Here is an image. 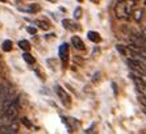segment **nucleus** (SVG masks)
Segmentation results:
<instances>
[{
	"label": "nucleus",
	"instance_id": "obj_17",
	"mask_svg": "<svg viewBox=\"0 0 146 134\" xmlns=\"http://www.w3.org/2000/svg\"><path fill=\"white\" fill-rule=\"evenodd\" d=\"M48 1H51V3H55V1H57V0H48Z\"/></svg>",
	"mask_w": 146,
	"mask_h": 134
},
{
	"label": "nucleus",
	"instance_id": "obj_6",
	"mask_svg": "<svg viewBox=\"0 0 146 134\" xmlns=\"http://www.w3.org/2000/svg\"><path fill=\"white\" fill-rule=\"evenodd\" d=\"M88 40L92 41V42H95V44H99L100 41H102V37H100V34L98 33V32H94V30H91V32H88Z\"/></svg>",
	"mask_w": 146,
	"mask_h": 134
},
{
	"label": "nucleus",
	"instance_id": "obj_19",
	"mask_svg": "<svg viewBox=\"0 0 146 134\" xmlns=\"http://www.w3.org/2000/svg\"><path fill=\"white\" fill-rule=\"evenodd\" d=\"M78 1H82V0H78Z\"/></svg>",
	"mask_w": 146,
	"mask_h": 134
},
{
	"label": "nucleus",
	"instance_id": "obj_4",
	"mask_svg": "<svg viewBox=\"0 0 146 134\" xmlns=\"http://www.w3.org/2000/svg\"><path fill=\"white\" fill-rule=\"evenodd\" d=\"M58 55H59V58L62 59V62L63 63H67V59H68V45L67 44H62L61 46H59V49H58Z\"/></svg>",
	"mask_w": 146,
	"mask_h": 134
},
{
	"label": "nucleus",
	"instance_id": "obj_15",
	"mask_svg": "<svg viewBox=\"0 0 146 134\" xmlns=\"http://www.w3.org/2000/svg\"><path fill=\"white\" fill-rule=\"evenodd\" d=\"M80 16H82V11H80V8H76V9H75V12H74V17H75V19H79Z\"/></svg>",
	"mask_w": 146,
	"mask_h": 134
},
{
	"label": "nucleus",
	"instance_id": "obj_10",
	"mask_svg": "<svg viewBox=\"0 0 146 134\" xmlns=\"http://www.w3.org/2000/svg\"><path fill=\"white\" fill-rule=\"evenodd\" d=\"M12 46H13V44H12V41H9V40H7V41H4L3 42V50L4 51H11L12 50Z\"/></svg>",
	"mask_w": 146,
	"mask_h": 134
},
{
	"label": "nucleus",
	"instance_id": "obj_9",
	"mask_svg": "<svg viewBox=\"0 0 146 134\" xmlns=\"http://www.w3.org/2000/svg\"><path fill=\"white\" fill-rule=\"evenodd\" d=\"M23 58H24V60L27 62V63H29V64H33L36 60H34V58H33V55L32 54H29L27 51V53H24V55H23Z\"/></svg>",
	"mask_w": 146,
	"mask_h": 134
},
{
	"label": "nucleus",
	"instance_id": "obj_1",
	"mask_svg": "<svg viewBox=\"0 0 146 134\" xmlns=\"http://www.w3.org/2000/svg\"><path fill=\"white\" fill-rule=\"evenodd\" d=\"M136 7V0H120L115 7V15L117 19H129Z\"/></svg>",
	"mask_w": 146,
	"mask_h": 134
},
{
	"label": "nucleus",
	"instance_id": "obj_18",
	"mask_svg": "<svg viewBox=\"0 0 146 134\" xmlns=\"http://www.w3.org/2000/svg\"><path fill=\"white\" fill-rule=\"evenodd\" d=\"M0 1H4V3H5V1H7V0H0Z\"/></svg>",
	"mask_w": 146,
	"mask_h": 134
},
{
	"label": "nucleus",
	"instance_id": "obj_16",
	"mask_svg": "<svg viewBox=\"0 0 146 134\" xmlns=\"http://www.w3.org/2000/svg\"><path fill=\"white\" fill-rule=\"evenodd\" d=\"M27 30H28V33H31V34H36V32H37V30L34 29L33 27H28Z\"/></svg>",
	"mask_w": 146,
	"mask_h": 134
},
{
	"label": "nucleus",
	"instance_id": "obj_11",
	"mask_svg": "<svg viewBox=\"0 0 146 134\" xmlns=\"http://www.w3.org/2000/svg\"><path fill=\"white\" fill-rule=\"evenodd\" d=\"M19 46H20L23 50H25V51H29V49H31L29 42H28V41H25V40H21L20 42H19Z\"/></svg>",
	"mask_w": 146,
	"mask_h": 134
},
{
	"label": "nucleus",
	"instance_id": "obj_8",
	"mask_svg": "<svg viewBox=\"0 0 146 134\" xmlns=\"http://www.w3.org/2000/svg\"><path fill=\"white\" fill-rule=\"evenodd\" d=\"M132 15H133V19H134L136 21H141V19H142V15H143V9H137V11L133 9Z\"/></svg>",
	"mask_w": 146,
	"mask_h": 134
},
{
	"label": "nucleus",
	"instance_id": "obj_12",
	"mask_svg": "<svg viewBox=\"0 0 146 134\" xmlns=\"http://www.w3.org/2000/svg\"><path fill=\"white\" fill-rule=\"evenodd\" d=\"M40 9V7L38 5H36V4H31L28 8H25V9H23V11H27V12H37V11Z\"/></svg>",
	"mask_w": 146,
	"mask_h": 134
},
{
	"label": "nucleus",
	"instance_id": "obj_13",
	"mask_svg": "<svg viewBox=\"0 0 146 134\" xmlns=\"http://www.w3.org/2000/svg\"><path fill=\"white\" fill-rule=\"evenodd\" d=\"M37 24L40 25V28H42V29H45V30L50 28V24L46 23V21H44V20H38V21H37Z\"/></svg>",
	"mask_w": 146,
	"mask_h": 134
},
{
	"label": "nucleus",
	"instance_id": "obj_7",
	"mask_svg": "<svg viewBox=\"0 0 146 134\" xmlns=\"http://www.w3.org/2000/svg\"><path fill=\"white\" fill-rule=\"evenodd\" d=\"M62 24H63V27L68 30H78L79 29V27H76V24L72 23V21H70V20H67V19L62 20Z\"/></svg>",
	"mask_w": 146,
	"mask_h": 134
},
{
	"label": "nucleus",
	"instance_id": "obj_14",
	"mask_svg": "<svg viewBox=\"0 0 146 134\" xmlns=\"http://www.w3.org/2000/svg\"><path fill=\"white\" fill-rule=\"evenodd\" d=\"M21 121H23V124H24L27 127H32V122H31V121H29V120H28L27 117H24V118H23V120H21Z\"/></svg>",
	"mask_w": 146,
	"mask_h": 134
},
{
	"label": "nucleus",
	"instance_id": "obj_5",
	"mask_svg": "<svg viewBox=\"0 0 146 134\" xmlns=\"http://www.w3.org/2000/svg\"><path fill=\"white\" fill-rule=\"evenodd\" d=\"M72 42V46L75 47V49H78V50H84V42L80 40V37H76V36H74L71 40Z\"/></svg>",
	"mask_w": 146,
	"mask_h": 134
},
{
	"label": "nucleus",
	"instance_id": "obj_3",
	"mask_svg": "<svg viewBox=\"0 0 146 134\" xmlns=\"http://www.w3.org/2000/svg\"><path fill=\"white\" fill-rule=\"evenodd\" d=\"M55 92H57V95H58V97H59V100H61L62 104L65 105V107H70V104H71V97H70V95L62 87H59V86H55Z\"/></svg>",
	"mask_w": 146,
	"mask_h": 134
},
{
	"label": "nucleus",
	"instance_id": "obj_2",
	"mask_svg": "<svg viewBox=\"0 0 146 134\" xmlns=\"http://www.w3.org/2000/svg\"><path fill=\"white\" fill-rule=\"evenodd\" d=\"M17 113H19V99L17 97H15L13 101L7 107V109L3 112V114H1V118H3V121L1 122H12V121H15V118L17 117Z\"/></svg>",
	"mask_w": 146,
	"mask_h": 134
}]
</instances>
